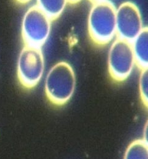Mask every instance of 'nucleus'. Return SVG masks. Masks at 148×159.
<instances>
[{
  "mask_svg": "<svg viewBox=\"0 0 148 159\" xmlns=\"http://www.w3.org/2000/svg\"><path fill=\"white\" fill-rule=\"evenodd\" d=\"M116 8L108 0L93 4L88 17L90 38L98 45H106L116 37Z\"/></svg>",
  "mask_w": 148,
  "mask_h": 159,
  "instance_id": "1",
  "label": "nucleus"
},
{
  "mask_svg": "<svg viewBox=\"0 0 148 159\" xmlns=\"http://www.w3.org/2000/svg\"><path fill=\"white\" fill-rule=\"evenodd\" d=\"M76 78L72 66L66 61L55 64L45 78L44 90L50 102L62 106L68 102L74 95Z\"/></svg>",
  "mask_w": 148,
  "mask_h": 159,
  "instance_id": "2",
  "label": "nucleus"
},
{
  "mask_svg": "<svg viewBox=\"0 0 148 159\" xmlns=\"http://www.w3.org/2000/svg\"><path fill=\"white\" fill-rule=\"evenodd\" d=\"M52 20L36 5L26 11L22 20V37L25 46L41 48L48 41Z\"/></svg>",
  "mask_w": 148,
  "mask_h": 159,
  "instance_id": "3",
  "label": "nucleus"
},
{
  "mask_svg": "<svg viewBox=\"0 0 148 159\" xmlns=\"http://www.w3.org/2000/svg\"><path fill=\"white\" fill-rule=\"evenodd\" d=\"M45 70V60L42 48L24 46L16 62V74L20 83L26 88L36 87Z\"/></svg>",
  "mask_w": 148,
  "mask_h": 159,
  "instance_id": "4",
  "label": "nucleus"
},
{
  "mask_svg": "<svg viewBox=\"0 0 148 159\" xmlns=\"http://www.w3.org/2000/svg\"><path fill=\"white\" fill-rule=\"evenodd\" d=\"M109 74L117 81H123L131 75L136 61L130 42L117 38L109 48L108 56Z\"/></svg>",
  "mask_w": 148,
  "mask_h": 159,
  "instance_id": "5",
  "label": "nucleus"
},
{
  "mask_svg": "<svg viewBox=\"0 0 148 159\" xmlns=\"http://www.w3.org/2000/svg\"><path fill=\"white\" fill-rule=\"evenodd\" d=\"M116 36L132 43L144 29L143 18L136 4L127 1L116 9Z\"/></svg>",
  "mask_w": 148,
  "mask_h": 159,
  "instance_id": "6",
  "label": "nucleus"
},
{
  "mask_svg": "<svg viewBox=\"0 0 148 159\" xmlns=\"http://www.w3.org/2000/svg\"><path fill=\"white\" fill-rule=\"evenodd\" d=\"M132 48L136 65L142 69L148 68V29L144 27L140 34L132 41Z\"/></svg>",
  "mask_w": 148,
  "mask_h": 159,
  "instance_id": "7",
  "label": "nucleus"
},
{
  "mask_svg": "<svg viewBox=\"0 0 148 159\" xmlns=\"http://www.w3.org/2000/svg\"><path fill=\"white\" fill-rule=\"evenodd\" d=\"M68 0H36V6L51 20L58 18L68 4Z\"/></svg>",
  "mask_w": 148,
  "mask_h": 159,
  "instance_id": "8",
  "label": "nucleus"
},
{
  "mask_svg": "<svg viewBox=\"0 0 148 159\" xmlns=\"http://www.w3.org/2000/svg\"><path fill=\"white\" fill-rule=\"evenodd\" d=\"M124 159H148V143L144 139H137L128 145Z\"/></svg>",
  "mask_w": 148,
  "mask_h": 159,
  "instance_id": "9",
  "label": "nucleus"
},
{
  "mask_svg": "<svg viewBox=\"0 0 148 159\" xmlns=\"http://www.w3.org/2000/svg\"><path fill=\"white\" fill-rule=\"evenodd\" d=\"M140 93L141 100L143 101L145 107L148 104V70L142 69L140 77Z\"/></svg>",
  "mask_w": 148,
  "mask_h": 159,
  "instance_id": "10",
  "label": "nucleus"
},
{
  "mask_svg": "<svg viewBox=\"0 0 148 159\" xmlns=\"http://www.w3.org/2000/svg\"><path fill=\"white\" fill-rule=\"evenodd\" d=\"M16 2L20 3V4H27L29 2H30L31 0H16Z\"/></svg>",
  "mask_w": 148,
  "mask_h": 159,
  "instance_id": "11",
  "label": "nucleus"
},
{
  "mask_svg": "<svg viewBox=\"0 0 148 159\" xmlns=\"http://www.w3.org/2000/svg\"><path fill=\"white\" fill-rule=\"evenodd\" d=\"M80 1H81V0H68V2L69 4H77Z\"/></svg>",
  "mask_w": 148,
  "mask_h": 159,
  "instance_id": "12",
  "label": "nucleus"
},
{
  "mask_svg": "<svg viewBox=\"0 0 148 159\" xmlns=\"http://www.w3.org/2000/svg\"><path fill=\"white\" fill-rule=\"evenodd\" d=\"M91 2H92L93 4H95V3H98V2H102V1H105V0H90Z\"/></svg>",
  "mask_w": 148,
  "mask_h": 159,
  "instance_id": "13",
  "label": "nucleus"
}]
</instances>
